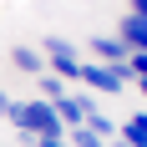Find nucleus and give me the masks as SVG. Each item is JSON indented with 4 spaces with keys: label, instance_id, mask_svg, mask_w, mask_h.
<instances>
[{
    "label": "nucleus",
    "instance_id": "obj_1",
    "mask_svg": "<svg viewBox=\"0 0 147 147\" xmlns=\"http://www.w3.org/2000/svg\"><path fill=\"white\" fill-rule=\"evenodd\" d=\"M76 81H86V86H96V91H122L127 86V66H102V61H81V71H76Z\"/></svg>",
    "mask_w": 147,
    "mask_h": 147
},
{
    "label": "nucleus",
    "instance_id": "obj_2",
    "mask_svg": "<svg viewBox=\"0 0 147 147\" xmlns=\"http://www.w3.org/2000/svg\"><path fill=\"white\" fill-rule=\"evenodd\" d=\"M91 112H96V102H91V96H71V91H66V96L56 102V122H61V127H81Z\"/></svg>",
    "mask_w": 147,
    "mask_h": 147
},
{
    "label": "nucleus",
    "instance_id": "obj_3",
    "mask_svg": "<svg viewBox=\"0 0 147 147\" xmlns=\"http://www.w3.org/2000/svg\"><path fill=\"white\" fill-rule=\"evenodd\" d=\"M132 56L117 36H91V61H102V66H122V61Z\"/></svg>",
    "mask_w": 147,
    "mask_h": 147
},
{
    "label": "nucleus",
    "instance_id": "obj_4",
    "mask_svg": "<svg viewBox=\"0 0 147 147\" xmlns=\"http://www.w3.org/2000/svg\"><path fill=\"white\" fill-rule=\"evenodd\" d=\"M117 41L127 46V51H147V20H137V15H127L117 26Z\"/></svg>",
    "mask_w": 147,
    "mask_h": 147
},
{
    "label": "nucleus",
    "instance_id": "obj_5",
    "mask_svg": "<svg viewBox=\"0 0 147 147\" xmlns=\"http://www.w3.org/2000/svg\"><path fill=\"white\" fill-rule=\"evenodd\" d=\"M117 137H122V142H132V147H147V112L127 117V122L117 127Z\"/></svg>",
    "mask_w": 147,
    "mask_h": 147
},
{
    "label": "nucleus",
    "instance_id": "obj_6",
    "mask_svg": "<svg viewBox=\"0 0 147 147\" xmlns=\"http://www.w3.org/2000/svg\"><path fill=\"white\" fill-rule=\"evenodd\" d=\"M10 61L20 66V71H30V76H41V71H46V56L36 51V46H15V51H10Z\"/></svg>",
    "mask_w": 147,
    "mask_h": 147
},
{
    "label": "nucleus",
    "instance_id": "obj_7",
    "mask_svg": "<svg viewBox=\"0 0 147 147\" xmlns=\"http://www.w3.org/2000/svg\"><path fill=\"white\" fill-rule=\"evenodd\" d=\"M36 86H41V102H51V107L66 96V81H56L51 71H41V76H36Z\"/></svg>",
    "mask_w": 147,
    "mask_h": 147
},
{
    "label": "nucleus",
    "instance_id": "obj_8",
    "mask_svg": "<svg viewBox=\"0 0 147 147\" xmlns=\"http://www.w3.org/2000/svg\"><path fill=\"white\" fill-rule=\"evenodd\" d=\"M41 56L46 61H61V56H76V46L66 41V36H46V41H41Z\"/></svg>",
    "mask_w": 147,
    "mask_h": 147
},
{
    "label": "nucleus",
    "instance_id": "obj_9",
    "mask_svg": "<svg viewBox=\"0 0 147 147\" xmlns=\"http://www.w3.org/2000/svg\"><path fill=\"white\" fill-rule=\"evenodd\" d=\"M81 127H86V132H96L102 142H107V137H117V122H112V117H102V112H91V117L81 122Z\"/></svg>",
    "mask_w": 147,
    "mask_h": 147
},
{
    "label": "nucleus",
    "instance_id": "obj_10",
    "mask_svg": "<svg viewBox=\"0 0 147 147\" xmlns=\"http://www.w3.org/2000/svg\"><path fill=\"white\" fill-rule=\"evenodd\" d=\"M127 66V76H137V81H147V51H132V56L122 61Z\"/></svg>",
    "mask_w": 147,
    "mask_h": 147
},
{
    "label": "nucleus",
    "instance_id": "obj_11",
    "mask_svg": "<svg viewBox=\"0 0 147 147\" xmlns=\"http://www.w3.org/2000/svg\"><path fill=\"white\" fill-rule=\"evenodd\" d=\"M132 15H137V20H147V0H132Z\"/></svg>",
    "mask_w": 147,
    "mask_h": 147
},
{
    "label": "nucleus",
    "instance_id": "obj_12",
    "mask_svg": "<svg viewBox=\"0 0 147 147\" xmlns=\"http://www.w3.org/2000/svg\"><path fill=\"white\" fill-rule=\"evenodd\" d=\"M107 147H132V142H122V137H112V142H107Z\"/></svg>",
    "mask_w": 147,
    "mask_h": 147
},
{
    "label": "nucleus",
    "instance_id": "obj_13",
    "mask_svg": "<svg viewBox=\"0 0 147 147\" xmlns=\"http://www.w3.org/2000/svg\"><path fill=\"white\" fill-rule=\"evenodd\" d=\"M5 107H10V96H5V91H0V112H5Z\"/></svg>",
    "mask_w": 147,
    "mask_h": 147
},
{
    "label": "nucleus",
    "instance_id": "obj_14",
    "mask_svg": "<svg viewBox=\"0 0 147 147\" xmlns=\"http://www.w3.org/2000/svg\"><path fill=\"white\" fill-rule=\"evenodd\" d=\"M142 96H147V81H142Z\"/></svg>",
    "mask_w": 147,
    "mask_h": 147
},
{
    "label": "nucleus",
    "instance_id": "obj_15",
    "mask_svg": "<svg viewBox=\"0 0 147 147\" xmlns=\"http://www.w3.org/2000/svg\"><path fill=\"white\" fill-rule=\"evenodd\" d=\"M10 147H15V142H10Z\"/></svg>",
    "mask_w": 147,
    "mask_h": 147
}]
</instances>
